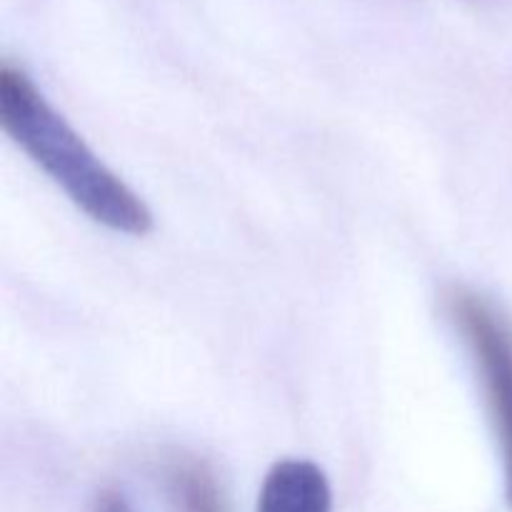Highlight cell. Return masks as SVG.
Returning a JSON list of instances; mask_svg holds the SVG:
<instances>
[{
	"label": "cell",
	"instance_id": "obj_3",
	"mask_svg": "<svg viewBox=\"0 0 512 512\" xmlns=\"http://www.w3.org/2000/svg\"><path fill=\"white\" fill-rule=\"evenodd\" d=\"M333 490L323 468L310 460H280L268 470L255 512H330Z\"/></svg>",
	"mask_w": 512,
	"mask_h": 512
},
{
	"label": "cell",
	"instance_id": "obj_5",
	"mask_svg": "<svg viewBox=\"0 0 512 512\" xmlns=\"http://www.w3.org/2000/svg\"><path fill=\"white\" fill-rule=\"evenodd\" d=\"M95 512H133V508L128 505V500L118 493H105L103 498L98 500V508Z\"/></svg>",
	"mask_w": 512,
	"mask_h": 512
},
{
	"label": "cell",
	"instance_id": "obj_2",
	"mask_svg": "<svg viewBox=\"0 0 512 512\" xmlns=\"http://www.w3.org/2000/svg\"><path fill=\"white\" fill-rule=\"evenodd\" d=\"M448 315L463 333L483 380L503 458L505 500L512 510V328L490 300L465 288H455L448 295Z\"/></svg>",
	"mask_w": 512,
	"mask_h": 512
},
{
	"label": "cell",
	"instance_id": "obj_4",
	"mask_svg": "<svg viewBox=\"0 0 512 512\" xmlns=\"http://www.w3.org/2000/svg\"><path fill=\"white\" fill-rule=\"evenodd\" d=\"M165 485L175 512H230L223 488L205 460L175 455L165 465Z\"/></svg>",
	"mask_w": 512,
	"mask_h": 512
},
{
	"label": "cell",
	"instance_id": "obj_1",
	"mask_svg": "<svg viewBox=\"0 0 512 512\" xmlns=\"http://www.w3.org/2000/svg\"><path fill=\"white\" fill-rule=\"evenodd\" d=\"M0 125L93 223L138 238L153 230L143 198L85 145L33 80L8 63L0 68Z\"/></svg>",
	"mask_w": 512,
	"mask_h": 512
}]
</instances>
